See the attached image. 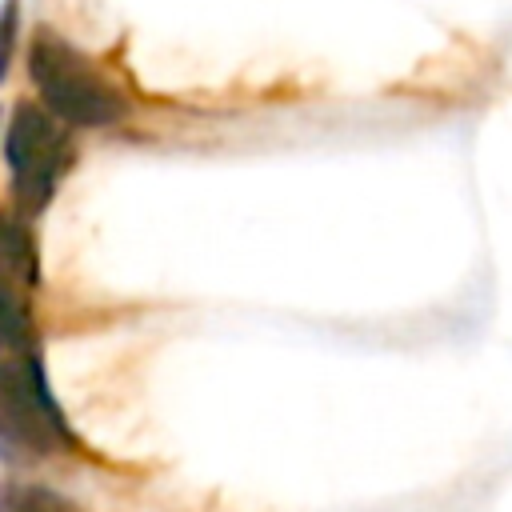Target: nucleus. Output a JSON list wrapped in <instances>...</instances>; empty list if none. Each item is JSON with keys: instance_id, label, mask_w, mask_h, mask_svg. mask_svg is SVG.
<instances>
[{"instance_id": "obj_1", "label": "nucleus", "mask_w": 512, "mask_h": 512, "mask_svg": "<svg viewBox=\"0 0 512 512\" xmlns=\"http://www.w3.org/2000/svg\"><path fill=\"white\" fill-rule=\"evenodd\" d=\"M28 76L40 104L68 128H108L128 116V96L120 84L76 44L40 28L28 48Z\"/></svg>"}, {"instance_id": "obj_2", "label": "nucleus", "mask_w": 512, "mask_h": 512, "mask_svg": "<svg viewBox=\"0 0 512 512\" xmlns=\"http://www.w3.org/2000/svg\"><path fill=\"white\" fill-rule=\"evenodd\" d=\"M0 436L24 452H60L76 444L48 380L40 368V356L16 352L0 356Z\"/></svg>"}, {"instance_id": "obj_3", "label": "nucleus", "mask_w": 512, "mask_h": 512, "mask_svg": "<svg viewBox=\"0 0 512 512\" xmlns=\"http://www.w3.org/2000/svg\"><path fill=\"white\" fill-rule=\"evenodd\" d=\"M72 156V140H68V124H60L44 104H16L8 128H4V160L12 172V188L20 208L40 212L64 168Z\"/></svg>"}, {"instance_id": "obj_4", "label": "nucleus", "mask_w": 512, "mask_h": 512, "mask_svg": "<svg viewBox=\"0 0 512 512\" xmlns=\"http://www.w3.org/2000/svg\"><path fill=\"white\" fill-rule=\"evenodd\" d=\"M0 276L20 284V288H36L40 284L36 240H32V232H28V224L20 216H0Z\"/></svg>"}, {"instance_id": "obj_5", "label": "nucleus", "mask_w": 512, "mask_h": 512, "mask_svg": "<svg viewBox=\"0 0 512 512\" xmlns=\"http://www.w3.org/2000/svg\"><path fill=\"white\" fill-rule=\"evenodd\" d=\"M32 348V304L20 284L0 276V356Z\"/></svg>"}, {"instance_id": "obj_6", "label": "nucleus", "mask_w": 512, "mask_h": 512, "mask_svg": "<svg viewBox=\"0 0 512 512\" xmlns=\"http://www.w3.org/2000/svg\"><path fill=\"white\" fill-rule=\"evenodd\" d=\"M0 512H84V508L48 484L0 480Z\"/></svg>"}, {"instance_id": "obj_7", "label": "nucleus", "mask_w": 512, "mask_h": 512, "mask_svg": "<svg viewBox=\"0 0 512 512\" xmlns=\"http://www.w3.org/2000/svg\"><path fill=\"white\" fill-rule=\"evenodd\" d=\"M16 36H20V0H4L0 4V80L8 76L12 52H16Z\"/></svg>"}]
</instances>
